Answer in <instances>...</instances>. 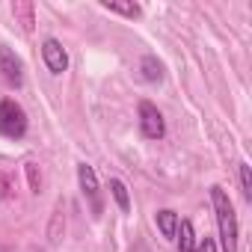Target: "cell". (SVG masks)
Returning <instances> with one entry per match:
<instances>
[{
  "label": "cell",
  "mask_w": 252,
  "mask_h": 252,
  "mask_svg": "<svg viewBox=\"0 0 252 252\" xmlns=\"http://www.w3.org/2000/svg\"><path fill=\"white\" fill-rule=\"evenodd\" d=\"M211 202L220 225V246L222 252H237V214L231 208V199L222 187H211Z\"/></svg>",
  "instance_id": "obj_1"
},
{
  "label": "cell",
  "mask_w": 252,
  "mask_h": 252,
  "mask_svg": "<svg viewBox=\"0 0 252 252\" xmlns=\"http://www.w3.org/2000/svg\"><path fill=\"white\" fill-rule=\"evenodd\" d=\"M27 134V113L21 104L15 101H0V137L9 140H21Z\"/></svg>",
  "instance_id": "obj_2"
},
{
  "label": "cell",
  "mask_w": 252,
  "mask_h": 252,
  "mask_svg": "<svg viewBox=\"0 0 252 252\" xmlns=\"http://www.w3.org/2000/svg\"><path fill=\"white\" fill-rule=\"evenodd\" d=\"M140 131H143L146 140H160L166 134L163 116H160V110L152 101H140Z\"/></svg>",
  "instance_id": "obj_3"
},
{
  "label": "cell",
  "mask_w": 252,
  "mask_h": 252,
  "mask_svg": "<svg viewBox=\"0 0 252 252\" xmlns=\"http://www.w3.org/2000/svg\"><path fill=\"white\" fill-rule=\"evenodd\" d=\"M42 60H45L51 74H63L68 68V54H65V48L57 39H45L42 42Z\"/></svg>",
  "instance_id": "obj_4"
},
{
  "label": "cell",
  "mask_w": 252,
  "mask_h": 252,
  "mask_svg": "<svg viewBox=\"0 0 252 252\" xmlns=\"http://www.w3.org/2000/svg\"><path fill=\"white\" fill-rule=\"evenodd\" d=\"M77 181H80V190L83 196L92 202V211L101 214V199H98V178H95V169L89 163H80L77 166Z\"/></svg>",
  "instance_id": "obj_5"
},
{
  "label": "cell",
  "mask_w": 252,
  "mask_h": 252,
  "mask_svg": "<svg viewBox=\"0 0 252 252\" xmlns=\"http://www.w3.org/2000/svg\"><path fill=\"white\" fill-rule=\"evenodd\" d=\"M0 74H3L6 83H12V86H21V80H24L21 60H18L9 48H0Z\"/></svg>",
  "instance_id": "obj_6"
},
{
  "label": "cell",
  "mask_w": 252,
  "mask_h": 252,
  "mask_svg": "<svg viewBox=\"0 0 252 252\" xmlns=\"http://www.w3.org/2000/svg\"><path fill=\"white\" fill-rule=\"evenodd\" d=\"M12 15L24 27V33L33 30V24H36V6L30 3V0H15V3H12Z\"/></svg>",
  "instance_id": "obj_7"
},
{
  "label": "cell",
  "mask_w": 252,
  "mask_h": 252,
  "mask_svg": "<svg viewBox=\"0 0 252 252\" xmlns=\"http://www.w3.org/2000/svg\"><path fill=\"white\" fill-rule=\"evenodd\" d=\"M178 220H181V217H178L175 211H169V208H163V211H158V214H155V222H158L160 234H163V237H169V240H175Z\"/></svg>",
  "instance_id": "obj_8"
},
{
  "label": "cell",
  "mask_w": 252,
  "mask_h": 252,
  "mask_svg": "<svg viewBox=\"0 0 252 252\" xmlns=\"http://www.w3.org/2000/svg\"><path fill=\"white\" fill-rule=\"evenodd\" d=\"M175 240H178V249L181 252H193L196 249V234H193V222L190 220H178Z\"/></svg>",
  "instance_id": "obj_9"
},
{
  "label": "cell",
  "mask_w": 252,
  "mask_h": 252,
  "mask_svg": "<svg viewBox=\"0 0 252 252\" xmlns=\"http://www.w3.org/2000/svg\"><path fill=\"white\" fill-rule=\"evenodd\" d=\"M140 68H143V80H149V83H158L160 77H163V65H160V60L158 57H143V63H140Z\"/></svg>",
  "instance_id": "obj_10"
},
{
  "label": "cell",
  "mask_w": 252,
  "mask_h": 252,
  "mask_svg": "<svg viewBox=\"0 0 252 252\" xmlns=\"http://www.w3.org/2000/svg\"><path fill=\"white\" fill-rule=\"evenodd\" d=\"M63 228H65L63 202H57V208H54V217H51V225H48V240H51V243H60V237H63Z\"/></svg>",
  "instance_id": "obj_11"
},
{
  "label": "cell",
  "mask_w": 252,
  "mask_h": 252,
  "mask_svg": "<svg viewBox=\"0 0 252 252\" xmlns=\"http://www.w3.org/2000/svg\"><path fill=\"white\" fill-rule=\"evenodd\" d=\"M110 193H113V199H116V205L128 214L131 211V196H128V187H125L119 178H110Z\"/></svg>",
  "instance_id": "obj_12"
},
{
  "label": "cell",
  "mask_w": 252,
  "mask_h": 252,
  "mask_svg": "<svg viewBox=\"0 0 252 252\" xmlns=\"http://www.w3.org/2000/svg\"><path fill=\"white\" fill-rule=\"evenodd\" d=\"M104 9L119 12V15H125V18H140V12H143L137 3H104Z\"/></svg>",
  "instance_id": "obj_13"
},
{
  "label": "cell",
  "mask_w": 252,
  "mask_h": 252,
  "mask_svg": "<svg viewBox=\"0 0 252 252\" xmlns=\"http://www.w3.org/2000/svg\"><path fill=\"white\" fill-rule=\"evenodd\" d=\"M240 187H243V196L252 199V172H249V163H240Z\"/></svg>",
  "instance_id": "obj_14"
},
{
  "label": "cell",
  "mask_w": 252,
  "mask_h": 252,
  "mask_svg": "<svg viewBox=\"0 0 252 252\" xmlns=\"http://www.w3.org/2000/svg\"><path fill=\"white\" fill-rule=\"evenodd\" d=\"M193 252H217V240L205 234L202 240H196V249H193Z\"/></svg>",
  "instance_id": "obj_15"
},
{
  "label": "cell",
  "mask_w": 252,
  "mask_h": 252,
  "mask_svg": "<svg viewBox=\"0 0 252 252\" xmlns=\"http://www.w3.org/2000/svg\"><path fill=\"white\" fill-rule=\"evenodd\" d=\"M27 175H30V187H33V193H39V184H42V178L36 175V163H27Z\"/></svg>",
  "instance_id": "obj_16"
},
{
  "label": "cell",
  "mask_w": 252,
  "mask_h": 252,
  "mask_svg": "<svg viewBox=\"0 0 252 252\" xmlns=\"http://www.w3.org/2000/svg\"><path fill=\"white\" fill-rule=\"evenodd\" d=\"M0 252H12V249H9V246H0Z\"/></svg>",
  "instance_id": "obj_17"
},
{
  "label": "cell",
  "mask_w": 252,
  "mask_h": 252,
  "mask_svg": "<svg viewBox=\"0 0 252 252\" xmlns=\"http://www.w3.org/2000/svg\"><path fill=\"white\" fill-rule=\"evenodd\" d=\"M33 252H39V249H33Z\"/></svg>",
  "instance_id": "obj_18"
}]
</instances>
